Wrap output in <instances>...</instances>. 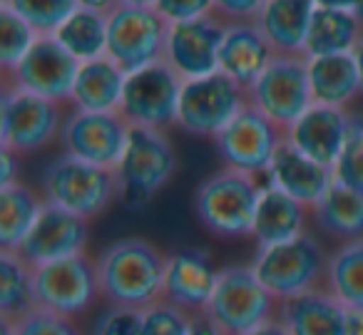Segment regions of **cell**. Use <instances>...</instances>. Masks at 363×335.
Segmentation results:
<instances>
[{
  "label": "cell",
  "mask_w": 363,
  "mask_h": 335,
  "mask_svg": "<svg viewBox=\"0 0 363 335\" xmlns=\"http://www.w3.org/2000/svg\"><path fill=\"white\" fill-rule=\"evenodd\" d=\"M16 335H82V333L75 325V320L38 308L30 315H26L21 323H16Z\"/></svg>",
  "instance_id": "38"
},
{
  "label": "cell",
  "mask_w": 363,
  "mask_h": 335,
  "mask_svg": "<svg viewBox=\"0 0 363 335\" xmlns=\"http://www.w3.org/2000/svg\"><path fill=\"white\" fill-rule=\"evenodd\" d=\"M125 85L127 72L112 57H97L80 65L70 102L82 112H120Z\"/></svg>",
  "instance_id": "26"
},
{
  "label": "cell",
  "mask_w": 363,
  "mask_h": 335,
  "mask_svg": "<svg viewBox=\"0 0 363 335\" xmlns=\"http://www.w3.org/2000/svg\"><path fill=\"white\" fill-rule=\"evenodd\" d=\"M318 229L341 244L363 239V194L333 181L321 204L311 211Z\"/></svg>",
  "instance_id": "29"
},
{
  "label": "cell",
  "mask_w": 363,
  "mask_h": 335,
  "mask_svg": "<svg viewBox=\"0 0 363 335\" xmlns=\"http://www.w3.org/2000/svg\"><path fill=\"white\" fill-rule=\"evenodd\" d=\"M338 184L363 194V115H351L341 157L333 166Z\"/></svg>",
  "instance_id": "34"
},
{
  "label": "cell",
  "mask_w": 363,
  "mask_h": 335,
  "mask_svg": "<svg viewBox=\"0 0 363 335\" xmlns=\"http://www.w3.org/2000/svg\"><path fill=\"white\" fill-rule=\"evenodd\" d=\"M43 199L85 221L97 219L115 204V199H120L117 171L62 154L43 171Z\"/></svg>",
  "instance_id": "4"
},
{
  "label": "cell",
  "mask_w": 363,
  "mask_h": 335,
  "mask_svg": "<svg viewBox=\"0 0 363 335\" xmlns=\"http://www.w3.org/2000/svg\"><path fill=\"white\" fill-rule=\"evenodd\" d=\"M169 23L157 3H107V57L127 75L164 60Z\"/></svg>",
  "instance_id": "3"
},
{
  "label": "cell",
  "mask_w": 363,
  "mask_h": 335,
  "mask_svg": "<svg viewBox=\"0 0 363 335\" xmlns=\"http://www.w3.org/2000/svg\"><path fill=\"white\" fill-rule=\"evenodd\" d=\"M219 280V271L212 256L199 249H182L167 256L164 271V295L162 300L187 310L192 315H202L214 295Z\"/></svg>",
  "instance_id": "18"
},
{
  "label": "cell",
  "mask_w": 363,
  "mask_h": 335,
  "mask_svg": "<svg viewBox=\"0 0 363 335\" xmlns=\"http://www.w3.org/2000/svg\"><path fill=\"white\" fill-rule=\"evenodd\" d=\"M132 127L120 112L72 110L65 117L60 142L67 157H75L100 169L117 171L130 142Z\"/></svg>",
  "instance_id": "14"
},
{
  "label": "cell",
  "mask_w": 363,
  "mask_h": 335,
  "mask_svg": "<svg viewBox=\"0 0 363 335\" xmlns=\"http://www.w3.org/2000/svg\"><path fill=\"white\" fill-rule=\"evenodd\" d=\"M316 3L308 0H267L259 16V28L277 55L306 57L308 28Z\"/></svg>",
  "instance_id": "24"
},
{
  "label": "cell",
  "mask_w": 363,
  "mask_h": 335,
  "mask_svg": "<svg viewBox=\"0 0 363 335\" xmlns=\"http://www.w3.org/2000/svg\"><path fill=\"white\" fill-rule=\"evenodd\" d=\"M249 335H289L286 330H284V325L279 323L277 318L272 320V323H267V325H262L259 330H254V333H249Z\"/></svg>",
  "instance_id": "44"
},
{
  "label": "cell",
  "mask_w": 363,
  "mask_h": 335,
  "mask_svg": "<svg viewBox=\"0 0 363 335\" xmlns=\"http://www.w3.org/2000/svg\"><path fill=\"white\" fill-rule=\"evenodd\" d=\"M333 181H336L333 169L316 164L308 157H303L298 149H294L289 142H284L281 149L274 157L272 166H269L267 181H262V184L284 191V194H289L298 204L313 211L321 204L323 196L328 194Z\"/></svg>",
  "instance_id": "21"
},
{
  "label": "cell",
  "mask_w": 363,
  "mask_h": 335,
  "mask_svg": "<svg viewBox=\"0 0 363 335\" xmlns=\"http://www.w3.org/2000/svg\"><path fill=\"white\" fill-rule=\"evenodd\" d=\"M184 80L164 60L127 75L120 115L130 127L160 130L177 125Z\"/></svg>",
  "instance_id": "12"
},
{
  "label": "cell",
  "mask_w": 363,
  "mask_h": 335,
  "mask_svg": "<svg viewBox=\"0 0 363 335\" xmlns=\"http://www.w3.org/2000/svg\"><path fill=\"white\" fill-rule=\"evenodd\" d=\"M262 189L264 184L257 176L219 169L194 191V214L199 224L219 239L254 236Z\"/></svg>",
  "instance_id": "2"
},
{
  "label": "cell",
  "mask_w": 363,
  "mask_h": 335,
  "mask_svg": "<svg viewBox=\"0 0 363 335\" xmlns=\"http://www.w3.org/2000/svg\"><path fill=\"white\" fill-rule=\"evenodd\" d=\"M229 23L217 11L197 21L169 25L164 62L182 80H199L219 72V50Z\"/></svg>",
  "instance_id": "16"
},
{
  "label": "cell",
  "mask_w": 363,
  "mask_h": 335,
  "mask_svg": "<svg viewBox=\"0 0 363 335\" xmlns=\"http://www.w3.org/2000/svg\"><path fill=\"white\" fill-rule=\"evenodd\" d=\"M57 42L77 62H92L107 55V3H77L75 13L55 33Z\"/></svg>",
  "instance_id": "28"
},
{
  "label": "cell",
  "mask_w": 363,
  "mask_h": 335,
  "mask_svg": "<svg viewBox=\"0 0 363 335\" xmlns=\"http://www.w3.org/2000/svg\"><path fill=\"white\" fill-rule=\"evenodd\" d=\"M38 310L33 290V268L11 251H0V318L21 323Z\"/></svg>",
  "instance_id": "31"
},
{
  "label": "cell",
  "mask_w": 363,
  "mask_h": 335,
  "mask_svg": "<svg viewBox=\"0 0 363 335\" xmlns=\"http://www.w3.org/2000/svg\"><path fill=\"white\" fill-rule=\"evenodd\" d=\"M277 57L259 23H229L219 50V72L252 90Z\"/></svg>",
  "instance_id": "20"
},
{
  "label": "cell",
  "mask_w": 363,
  "mask_h": 335,
  "mask_svg": "<svg viewBox=\"0 0 363 335\" xmlns=\"http://www.w3.org/2000/svg\"><path fill=\"white\" fill-rule=\"evenodd\" d=\"M279 300L257 278L252 266L219 268V280L207 315L227 335H249L277 318Z\"/></svg>",
  "instance_id": "6"
},
{
  "label": "cell",
  "mask_w": 363,
  "mask_h": 335,
  "mask_svg": "<svg viewBox=\"0 0 363 335\" xmlns=\"http://www.w3.org/2000/svg\"><path fill=\"white\" fill-rule=\"evenodd\" d=\"M249 107V92L222 72L187 80L182 87L177 127L189 135L217 140Z\"/></svg>",
  "instance_id": "10"
},
{
  "label": "cell",
  "mask_w": 363,
  "mask_h": 335,
  "mask_svg": "<svg viewBox=\"0 0 363 335\" xmlns=\"http://www.w3.org/2000/svg\"><path fill=\"white\" fill-rule=\"evenodd\" d=\"M0 325H3V335H16V323L0 318Z\"/></svg>",
  "instance_id": "46"
},
{
  "label": "cell",
  "mask_w": 363,
  "mask_h": 335,
  "mask_svg": "<svg viewBox=\"0 0 363 335\" xmlns=\"http://www.w3.org/2000/svg\"><path fill=\"white\" fill-rule=\"evenodd\" d=\"M356 3H316L308 28L306 57L351 55L363 38V25L353 13Z\"/></svg>",
  "instance_id": "23"
},
{
  "label": "cell",
  "mask_w": 363,
  "mask_h": 335,
  "mask_svg": "<svg viewBox=\"0 0 363 335\" xmlns=\"http://www.w3.org/2000/svg\"><path fill=\"white\" fill-rule=\"evenodd\" d=\"M18 13L30 23V28L38 35H55L67 18L75 13L77 3L72 0H60V3H13Z\"/></svg>",
  "instance_id": "35"
},
{
  "label": "cell",
  "mask_w": 363,
  "mask_h": 335,
  "mask_svg": "<svg viewBox=\"0 0 363 335\" xmlns=\"http://www.w3.org/2000/svg\"><path fill=\"white\" fill-rule=\"evenodd\" d=\"M157 8L169 25L197 21V18L214 13V3H209V0H162V3H157Z\"/></svg>",
  "instance_id": "39"
},
{
  "label": "cell",
  "mask_w": 363,
  "mask_h": 335,
  "mask_svg": "<svg viewBox=\"0 0 363 335\" xmlns=\"http://www.w3.org/2000/svg\"><path fill=\"white\" fill-rule=\"evenodd\" d=\"M21 184V157L0 149V189Z\"/></svg>",
  "instance_id": "41"
},
{
  "label": "cell",
  "mask_w": 363,
  "mask_h": 335,
  "mask_svg": "<svg viewBox=\"0 0 363 335\" xmlns=\"http://www.w3.org/2000/svg\"><path fill=\"white\" fill-rule=\"evenodd\" d=\"M214 11L227 23H257L264 3L262 0H227V3H214Z\"/></svg>",
  "instance_id": "40"
},
{
  "label": "cell",
  "mask_w": 363,
  "mask_h": 335,
  "mask_svg": "<svg viewBox=\"0 0 363 335\" xmlns=\"http://www.w3.org/2000/svg\"><path fill=\"white\" fill-rule=\"evenodd\" d=\"M286 142V132L274 125L267 115L249 105L222 135L214 140L219 159L224 161V169L242 171L249 176H267L277 152Z\"/></svg>",
  "instance_id": "13"
},
{
  "label": "cell",
  "mask_w": 363,
  "mask_h": 335,
  "mask_svg": "<svg viewBox=\"0 0 363 335\" xmlns=\"http://www.w3.org/2000/svg\"><path fill=\"white\" fill-rule=\"evenodd\" d=\"M38 33L30 23L13 8V3H0V67L11 75L38 42Z\"/></svg>",
  "instance_id": "33"
},
{
  "label": "cell",
  "mask_w": 363,
  "mask_h": 335,
  "mask_svg": "<svg viewBox=\"0 0 363 335\" xmlns=\"http://www.w3.org/2000/svg\"><path fill=\"white\" fill-rule=\"evenodd\" d=\"M252 268L264 288L281 303L321 288V280H326L328 254L311 234H303L289 244L259 249Z\"/></svg>",
  "instance_id": "5"
},
{
  "label": "cell",
  "mask_w": 363,
  "mask_h": 335,
  "mask_svg": "<svg viewBox=\"0 0 363 335\" xmlns=\"http://www.w3.org/2000/svg\"><path fill=\"white\" fill-rule=\"evenodd\" d=\"M62 107L3 80L0 92V144L13 154H33L62 135Z\"/></svg>",
  "instance_id": "8"
},
{
  "label": "cell",
  "mask_w": 363,
  "mask_h": 335,
  "mask_svg": "<svg viewBox=\"0 0 363 335\" xmlns=\"http://www.w3.org/2000/svg\"><path fill=\"white\" fill-rule=\"evenodd\" d=\"M353 60H356V67H358V77H361V92H363V38L358 40L356 50L351 52Z\"/></svg>",
  "instance_id": "45"
},
{
  "label": "cell",
  "mask_w": 363,
  "mask_h": 335,
  "mask_svg": "<svg viewBox=\"0 0 363 335\" xmlns=\"http://www.w3.org/2000/svg\"><path fill=\"white\" fill-rule=\"evenodd\" d=\"M189 335H227V333L219 330L207 315H197V318H194V325H192V333Z\"/></svg>",
  "instance_id": "42"
},
{
  "label": "cell",
  "mask_w": 363,
  "mask_h": 335,
  "mask_svg": "<svg viewBox=\"0 0 363 335\" xmlns=\"http://www.w3.org/2000/svg\"><path fill=\"white\" fill-rule=\"evenodd\" d=\"M167 256L147 239H122L97 259L102 300L115 308L147 310L164 295Z\"/></svg>",
  "instance_id": "1"
},
{
  "label": "cell",
  "mask_w": 363,
  "mask_h": 335,
  "mask_svg": "<svg viewBox=\"0 0 363 335\" xmlns=\"http://www.w3.org/2000/svg\"><path fill=\"white\" fill-rule=\"evenodd\" d=\"M249 105L267 115L284 132L313 107L308 85V57L277 55L257 85L249 90Z\"/></svg>",
  "instance_id": "11"
},
{
  "label": "cell",
  "mask_w": 363,
  "mask_h": 335,
  "mask_svg": "<svg viewBox=\"0 0 363 335\" xmlns=\"http://www.w3.org/2000/svg\"><path fill=\"white\" fill-rule=\"evenodd\" d=\"M142 315H145V335H189L197 318L167 300L150 305L147 310H142Z\"/></svg>",
  "instance_id": "36"
},
{
  "label": "cell",
  "mask_w": 363,
  "mask_h": 335,
  "mask_svg": "<svg viewBox=\"0 0 363 335\" xmlns=\"http://www.w3.org/2000/svg\"><path fill=\"white\" fill-rule=\"evenodd\" d=\"M348 122L351 115L346 110L313 105L301 120L286 130V142L311 161L333 169L346 142Z\"/></svg>",
  "instance_id": "19"
},
{
  "label": "cell",
  "mask_w": 363,
  "mask_h": 335,
  "mask_svg": "<svg viewBox=\"0 0 363 335\" xmlns=\"http://www.w3.org/2000/svg\"><path fill=\"white\" fill-rule=\"evenodd\" d=\"M308 85L313 105L346 110L361 92V77L353 55L308 57Z\"/></svg>",
  "instance_id": "27"
},
{
  "label": "cell",
  "mask_w": 363,
  "mask_h": 335,
  "mask_svg": "<svg viewBox=\"0 0 363 335\" xmlns=\"http://www.w3.org/2000/svg\"><path fill=\"white\" fill-rule=\"evenodd\" d=\"M343 335H363V310L346 308V333Z\"/></svg>",
  "instance_id": "43"
},
{
  "label": "cell",
  "mask_w": 363,
  "mask_h": 335,
  "mask_svg": "<svg viewBox=\"0 0 363 335\" xmlns=\"http://www.w3.org/2000/svg\"><path fill=\"white\" fill-rule=\"evenodd\" d=\"M35 305L62 318H80L102 298L97 261L87 254L33 268Z\"/></svg>",
  "instance_id": "9"
},
{
  "label": "cell",
  "mask_w": 363,
  "mask_h": 335,
  "mask_svg": "<svg viewBox=\"0 0 363 335\" xmlns=\"http://www.w3.org/2000/svg\"><path fill=\"white\" fill-rule=\"evenodd\" d=\"M277 320L289 335H343L346 333V305L326 288L296 295L279 303Z\"/></svg>",
  "instance_id": "22"
},
{
  "label": "cell",
  "mask_w": 363,
  "mask_h": 335,
  "mask_svg": "<svg viewBox=\"0 0 363 335\" xmlns=\"http://www.w3.org/2000/svg\"><path fill=\"white\" fill-rule=\"evenodd\" d=\"M87 239H90V226L82 216L45 204L33 231L18 249V256L30 268H38V266L52 263V261L85 254Z\"/></svg>",
  "instance_id": "17"
},
{
  "label": "cell",
  "mask_w": 363,
  "mask_h": 335,
  "mask_svg": "<svg viewBox=\"0 0 363 335\" xmlns=\"http://www.w3.org/2000/svg\"><path fill=\"white\" fill-rule=\"evenodd\" d=\"M326 290L346 308L363 310V239L341 244L328 254Z\"/></svg>",
  "instance_id": "32"
},
{
  "label": "cell",
  "mask_w": 363,
  "mask_h": 335,
  "mask_svg": "<svg viewBox=\"0 0 363 335\" xmlns=\"http://www.w3.org/2000/svg\"><path fill=\"white\" fill-rule=\"evenodd\" d=\"M177 154L164 132L132 127L125 157L117 166L120 199L132 209L147 206L174 176Z\"/></svg>",
  "instance_id": "7"
},
{
  "label": "cell",
  "mask_w": 363,
  "mask_h": 335,
  "mask_svg": "<svg viewBox=\"0 0 363 335\" xmlns=\"http://www.w3.org/2000/svg\"><path fill=\"white\" fill-rule=\"evenodd\" d=\"M43 206H45V199H40L23 181L0 189V251L18 254L23 241L35 226Z\"/></svg>",
  "instance_id": "30"
},
{
  "label": "cell",
  "mask_w": 363,
  "mask_h": 335,
  "mask_svg": "<svg viewBox=\"0 0 363 335\" xmlns=\"http://www.w3.org/2000/svg\"><path fill=\"white\" fill-rule=\"evenodd\" d=\"M92 335H145V315L132 308H110L95 320Z\"/></svg>",
  "instance_id": "37"
},
{
  "label": "cell",
  "mask_w": 363,
  "mask_h": 335,
  "mask_svg": "<svg viewBox=\"0 0 363 335\" xmlns=\"http://www.w3.org/2000/svg\"><path fill=\"white\" fill-rule=\"evenodd\" d=\"M353 13H356V18L361 21V25H363V3H356V8H353Z\"/></svg>",
  "instance_id": "47"
},
{
  "label": "cell",
  "mask_w": 363,
  "mask_h": 335,
  "mask_svg": "<svg viewBox=\"0 0 363 335\" xmlns=\"http://www.w3.org/2000/svg\"><path fill=\"white\" fill-rule=\"evenodd\" d=\"M80 62L57 42L55 35H40L26 60L11 72L3 75L18 90H26L50 102H70L75 90Z\"/></svg>",
  "instance_id": "15"
},
{
  "label": "cell",
  "mask_w": 363,
  "mask_h": 335,
  "mask_svg": "<svg viewBox=\"0 0 363 335\" xmlns=\"http://www.w3.org/2000/svg\"><path fill=\"white\" fill-rule=\"evenodd\" d=\"M308 211L311 209L298 204L289 194L264 184L257 209V221H254V239H257L259 249L289 244V241L306 234Z\"/></svg>",
  "instance_id": "25"
}]
</instances>
